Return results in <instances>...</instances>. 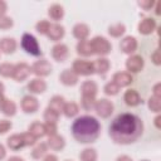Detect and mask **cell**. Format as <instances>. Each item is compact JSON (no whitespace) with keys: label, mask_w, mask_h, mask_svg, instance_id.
<instances>
[{"label":"cell","mask_w":161,"mask_h":161,"mask_svg":"<svg viewBox=\"0 0 161 161\" xmlns=\"http://www.w3.org/2000/svg\"><path fill=\"white\" fill-rule=\"evenodd\" d=\"M78 77L79 75L73 69H64L59 74V80H60L62 84L68 86V87H72V86H75L78 83Z\"/></svg>","instance_id":"obj_11"},{"label":"cell","mask_w":161,"mask_h":161,"mask_svg":"<svg viewBox=\"0 0 161 161\" xmlns=\"http://www.w3.org/2000/svg\"><path fill=\"white\" fill-rule=\"evenodd\" d=\"M44 131H45V135L47 136H53V135H57V131H58V127H57V123H50V122H45L44 123Z\"/></svg>","instance_id":"obj_40"},{"label":"cell","mask_w":161,"mask_h":161,"mask_svg":"<svg viewBox=\"0 0 161 161\" xmlns=\"http://www.w3.org/2000/svg\"><path fill=\"white\" fill-rule=\"evenodd\" d=\"M73 35L74 38H77L79 42L80 40H86L89 35V26L84 23H78L73 26Z\"/></svg>","instance_id":"obj_22"},{"label":"cell","mask_w":161,"mask_h":161,"mask_svg":"<svg viewBox=\"0 0 161 161\" xmlns=\"http://www.w3.org/2000/svg\"><path fill=\"white\" fill-rule=\"evenodd\" d=\"M39 108V102L34 96H25L21 99V109L25 113H35Z\"/></svg>","instance_id":"obj_13"},{"label":"cell","mask_w":161,"mask_h":161,"mask_svg":"<svg viewBox=\"0 0 161 161\" xmlns=\"http://www.w3.org/2000/svg\"><path fill=\"white\" fill-rule=\"evenodd\" d=\"M137 45H138V44H137L136 38H135V36H131V35L125 36V38L121 40V43H119L121 50H122L125 54H130V55L136 52Z\"/></svg>","instance_id":"obj_12"},{"label":"cell","mask_w":161,"mask_h":161,"mask_svg":"<svg viewBox=\"0 0 161 161\" xmlns=\"http://www.w3.org/2000/svg\"><path fill=\"white\" fill-rule=\"evenodd\" d=\"M116 161H132V158L130 156H127V155H121V156H118L116 158Z\"/></svg>","instance_id":"obj_50"},{"label":"cell","mask_w":161,"mask_h":161,"mask_svg":"<svg viewBox=\"0 0 161 161\" xmlns=\"http://www.w3.org/2000/svg\"><path fill=\"white\" fill-rule=\"evenodd\" d=\"M109 137L119 145H130L136 142L143 133L142 119L133 113H121L118 114L108 128Z\"/></svg>","instance_id":"obj_1"},{"label":"cell","mask_w":161,"mask_h":161,"mask_svg":"<svg viewBox=\"0 0 161 161\" xmlns=\"http://www.w3.org/2000/svg\"><path fill=\"white\" fill-rule=\"evenodd\" d=\"M28 89L33 94H40L47 91V83L42 78H34L28 83Z\"/></svg>","instance_id":"obj_16"},{"label":"cell","mask_w":161,"mask_h":161,"mask_svg":"<svg viewBox=\"0 0 161 161\" xmlns=\"http://www.w3.org/2000/svg\"><path fill=\"white\" fill-rule=\"evenodd\" d=\"M97 151L94 148H91V147H87L84 148L80 153H79V160L80 161H97Z\"/></svg>","instance_id":"obj_32"},{"label":"cell","mask_w":161,"mask_h":161,"mask_svg":"<svg viewBox=\"0 0 161 161\" xmlns=\"http://www.w3.org/2000/svg\"><path fill=\"white\" fill-rule=\"evenodd\" d=\"M93 68H94V73H98L101 75H104L106 73H108L109 68H111V63L107 58L104 57H99L98 59H96L93 62Z\"/></svg>","instance_id":"obj_20"},{"label":"cell","mask_w":161,"mask_h":161,"mask_svg":"<svg viewBox=\"0 0 161 161\" xmlns=\"http://www.w3.org/2000/svg\"><path fill=\"white\" fill-rule=\"evenodd\" d=\"M77 53L82 57H89V55H93V49H92V45H91V40H80L77 47Z\"/></svg>","instance_id":"obj_25"},{"label":"cell","mask_w":161,"mask_h":161,"mask_svg":"<svg viewBox=\"0 0 161 161\" xmlns=\"http://www.w3.org/2000/svg\"><path fill=\"white\" fill-rule=\"evenodd\" d=\"M125 31H126V26H125V24H122V23L113 24V25H111V26L108 28V34H109L111 36H113V38H119V36H122V35L125 34Z\"/></svg>","instance_id":"obj_33"},{"label":"cell","mask_w":161,"mask_h":161,"mask_svg":"<svg viewBox=\"0 0 161 161\" xmlns=\"http://www.w3.org/2000/svg\"><path fill=\"white\" fill-rule=\"evenodd\" d=\"M153 91V97H157V98H161V83H156L152 88Z\"/></svg>","instance_id":"obj_46"},{"label":"cell","mask_w":161,"mask_h":161,"mask_svg":"<svg viewBox=\"0 0 161 161\" xmlns=\"http://www.w3.org/2000/svg\"><path fill=\"white\" fill-rule=\"evenodd\" d=\"M6 10H8V5H6V3L3 1V0H0V16L5 15Z\"/></svg>","instance_id":"obj_47"},{"label":"cell","mask_w":161,"mask_h":161,"mask_svg":"<svg viewBox=\"0 0 161 161\" xmlns=\"http://www.w3.org/2000/svg\"><path fill=\"white\" fill-rule=\"evenodd\" d=\"M59 114L60 113H58L54 109H52V108L48 107L44 111V121L45 122H50V123H57L58 119H59Z\"/></svg>","instance_id":"obj_35"},{"label":"cell","mask_w":161,"mask_h":161,"mask_svg":"<svg viewBox=\"0 0 161 161\" xmlns=\"http://www.w3.org/2000/svg\"><path fill=\"white\" fill-rule=\"evenodd\" d=\"M65 161H69V160H65Z\"/></svg>","instance_id":"obj_57"},{"label":"cell","mask_w":161,"mask_h":161,"mask_svg":"<svg viewBox=\"0 0 161 161\" xmlns=\"http://www.w3.org/2000/svg\"><path fill=\"white\" fill-rule=\"evenodd\" d=\"M69 54V49L65 44L58 43L52 48V57L57 62H64Z\"/></svg>","instance_id":"obj_14"},{"label":"cell","mask_w":161,"mask_h":161,"mask_svg":"<svg viewBox=\"0 0 161 161\" xmlns=\"http://www.w3.org/2000/svg\"><path fill=\"white\" fill-rule=\"evenodd\" d=\"M94 109H96V113L102 117V118H107L112 114L113 112V103L106 98H101L98 101H96V104H94Z\"/></svg>","instance_id":"obj_6"},{"label":"cell","mask_w":161,"mask_h":161,"mask_svg":"<svg viewBox=\"0 0 161 161\" xmlns=\"http://www.w3.org/2000/svg\"><path fill=\"white\" fill-rule=\"evenodd\" d=\"M43 161H58V157L53 153H47L44 157H43Z\"/></svg>","instance_id":"obj_48"},{"label":"cell","mask_w":161,"mask_h":161,"mask_svg":"<svg viewBox=\"0 0 161 161\" xmlns=\"http://www.w3.org/2000/svg\"><path fill=\"white\" fill-rule=\"evenodd\" d=\"M72 69L78 74V75H92L94 73V68H93V63L89 60H84V59H75L73 62Z\"/></svg>","instance_id":"obj_5"},{"label":"cell","mask_w":161,"mask_h":161,"mask_svg":"<svg viewBox=\"0 0 161 161\" xmlns=\"http://www.w3.org/2000/svg\"><path fill=\"white\" fill-rule=\"evenodd\" d=\"M13 127L11 122L8 121V119H0V135H4L8 131H10Z\"/></svg>","instance_id":"obj_43"},{"label":"cell","mask_w":161,"mask_h":161,"mask_svg":"<svg viewBox=\"0 0 161 161\" xmlns=\"http://www.w3.org/2000/svg\"><path fill=\"white\" fill-rule=\"evenodd\" d=\"M21 48L30 55H34V57H39L42 55V49H40V45L36 40V38L29 33H25L23 34L21 36Z\"/></svg>","instance_id":"obj_3"},{"label":"cell","mask_w":161,"mask_h":161,"mask_svg":"<svg viewBox=\"0 0 161 161\" xmlns=\"http://www.w3.org/2000/svg\"><path fill=\"white\" fill-rule=\"evenodd\" d=\"M157 24L153 18H143L138 23V33L142 35H150L151 33L155 31Z\"/></svg>","instance_id":"obj_10"},{"label":"cell","mask_w":161,"mask_h":161,"mask_svg":"<svg viewBox=\"0 0 161 161\" xmlns=\"http://www.w3.org/2000/svg\"><path fill=\"white\" fill-rule=\"evenodd\" d=\"M126 68L128 73H138L143 68V58L137 54H132L126 60Z\"/></svg>","instance_id":"obj_8"},{"label":"cell","mask_w":161,"mask_h":161,"mask_svg":"<svg viewBox=\"0 0 161 161\" xmlns=\"http://www.w3.org/2000/svg\"><path fill=\"white\" fill-rule=\"evenodd\" d=\"M62 112L64 113L65 117L72 118V117H74V116L78 114V112H79V107H78V104H77L75 102H68V103L64 104Z\"/></svg>","instance_id":"obj_30"},{"label":"cell","mask_w":161,"mask_h":161,"mask_svg":"<svg viewBox=\"0 0 161 161\" xmlns=\"http://www.w3.org/2000/svg\"><path fill=\"white\" fill-rule=\"evenodd\" d=\"M133 78L131 75V73L128 72H117L113 74V78H112V82H114L119 88L121 87H127L132 83Z\"/></svg>","instance_id":"obj_15"},{"label":"cell","mask_w":161,"mask_h":161,"mask_svg":"<svg viewBox=\"0 0 161 161\" xmlns=\"http://www.w3.org/2000/svg\"><path fill=\"white\" fill-rule=\"evenodd\" d=\"M6 145L13 151H18V150L23 148L24 147V141H23L21 133H15V135H11L10 137H8Z\"/></svg>","instance_id":"obj_24"},{"label":"cell","mask_w":161,"mask_h":161,"mask_svg":"<svg viewBox=\"0 0 161 161\" xmlns=\"http://www.w3.org/2000/svg\"><path fill=\"white\" fill-rule=\"evenodd\" d=\"M64 104H65V102H64V98L62 96H53L50 98V101H49V106L48 107L52 108V109H54L55 112L60 113L63 111Z\"/></svg>","instance_id":"obj_28"},{"label":"cell","mask_w":161,"mask_h":161,"mask_svg":"<svg viewBox=\"0 0 161 161\" xmlns=\"http://www.w3.org/2000/svg\"><path fill=\"white\" fill-rule=\"evenodd\" d=\"M80 92H82V96L83 97H92V98H96L97 96V92H98V86L96 82L93 80H86L82 83L80 86Z\"/></svg>","instance_id":"obj_17"},{"label":"cell","mask_w":161,"mask_h":161,"mask_svg":"<svg viewBox=\"0 0 161 161\" xmlns=\"http://www.w3.org/2000/svg\"><path fill=\"white\" fill-rule=\"evenodd\" d=\"M151 60H152V62H153V64H156V65H158V64H160L161 58H160V52H158V49H156V50L153 52V54L151 55Z\"/></svg>","instance_id":"obj_45"},{"label":"cell","mask_w":161,"mask_h":161,"mask_svg":"<svg viewBox=\"0 0 161 161\" xmlns=\"http://www.w3.org/2000/svg\"><path fill=\"white\" fill-rule=\"evenodd\" d=\"M103 91H104V93L107 94V96H116V94H118V92H119V87L114 83V82H108L106 86H104V88H103Z\"/></svg>","instance_id":"obj_37"},{"label":"cell","mask_w":161,"mask_h":161,"mask_svg":"<svg viewBox=\"0 0 161 161\" xmlns=\"http://www.w3.org/2000/svg\"><path fill=\"white\" fill-rule=\"evenodd\" d=\"M49 28H50V23H49L48 20H40V21H38L36 25H35L36 31H38L39 34H43V35H47V34H48Z\"/></svg>","instance_id":"obj_38"},{"label":"cell","mask_w":161,"mask_h":161,"mask_svg":"<svg viewBox=\"0 0 161 161\" xmlns=\"http://www.w3.org/2000/svg\"><path fill=\"white\" fill-rule=\"evenodd\" d=\"M4 91H5V86L3 82H0V94H4Z\"/></svg>","instance_id":"obj_55"},{"label":"cell","mask_w":161,"mask_h":161,"mask_svg":"<svg viewBox=\"0 0 161 161\" xmlns=\"http://www.w3.org/2000/svg\"><path fill=\"white\" fill-rule=\"evenodd\" d=\"M142 161H148V160H142Z\"/></svg>","instance_id":"obj_56"},{"label":"cell","mask_w":161,"mask_h":161,"mask_svg":"<svg viewBox=\"0 0 161 161\" xmlns=\"http://www.w3.org/2000/svg\"><path fill=\"white\" fill-rule=\"evenodd\" d=\"M123 101L130 107H136L142 102L141 97H140V94L136 89H127L123 94Z\"/></svg>","instance_id":"obj_19"},{"label":"cell","mask_w":161,"mask_h":161,"mask_svg":"<svg viewBox=\"0 0 161 161\" xmlns=\"http://www.w3.org/2000/svg\"><path fill=\"white\" fill-rule=\"evenodd\" d=\"M147 106H148V108L151 109V112L158 113V112H160V109H161V98H157V97L151 96V97L148 98Z\"/></svg>","instance_id":"obj_36"},{"label":"cell","mask_w":161,"mask_h":161,"mask_svg":"<svg viewBox=\"0 0 161 161\" xmlns=\"http://www.w3.org/2000/svg\"><path fill=\"white\" fill-rule=\"evenodd\" d=\"M21 137H23V141H24V146H33L36 142V138L33 135H30L29 132L21 133Z\"/></svg>","instance_id":"obj_42"},{"label":"cell","mask_w":161,"mask_h":161,"mask_svg":"<svg viewBox=\"0 0 161 161\" xmlns=\"http://www.w3.org/2000/svg\"><path fill=\"white\" fill-rule=\"evenodd\" d=\"M94 104H96V98H92V97H83V96H82V101H80L82 108H84L86 111H91L92 108H94Z\"/></svg>","instance_id":"obj_39"},{"label":"cell","mask_w":161,"mask_h":161,"mask_svg":"<svg viewBox=\"0 0 161 161\" xmlns=\"http://www.w3.org/2000/svg\"><path fill=\"white\" fill-rule=\"evenodd\" d=\"M16 40L14 38H3L0 39V52L4 54H13L16 50Z\"/></svg>","instance_id":"obj_21"},{"label":"cell","mask_w":161,"mask_h":161,"mask_svg":"<svg viewBox=\"0 0 161 161\" xmlns=\"http://www.w3.org/2000/svg\"><path fill=\"white\" fill-rule=\"evenodd\" d=\"M6 161H24V158L19 157V156H11V157H9Z\"/></svg>","instance_id":"obj_52"},{"label":"cell","mask_w":161,"mask_h":161,"mask_svg":"<svg viewBox=\"0 0 161 161\" xmlns=\"http://www.w3.org/2000/svg\"><path fill=\"white\" fill-rule=\"evenodd\" d=\"M14 69H15V64H11V63H1L0 64V75L1 77H5V78H9L14 75Z\"/></svg>","instance_id":"obj_34"},{"label":"cell","mask_w":161,"mask_h":161,"mask_svg":"<svg viewBox=\"0 0 161 161\" xmlns=\"http://www.w3.org/2000/svg\"><path fill=\"white\" fill-rule=\"evenodd\" d=\"M31 73V68L30 65H28L26 63H18L15 64V69H14V75L13 78L16 80V82H23L25 80L29 74Z\"/></svg>","instance_id":"obj_9"},{"label":"cell","mask_w":161,"mask_h":161,"mask_svg":"<svg viewBox=\"0 0 161 161\" xmlns=\"http://www.w3.org/2000/svg\"><path fill=\"white\" fill-rule=\"evenodd\" d=\"M14 25V21L10 16L3 15L0 16V29H10Z\"/></svg>","instance_id":"obj_41"},{"label":"cell","mask_w":161,"mask_h":161,"mask_svg":"<svg viewBox=\"0 0 161 161\" xmlns=\"http://www.w3.org/2000/svg\"><path fill=\"white\" fill-rule=\"evenodd\" d=\"M28 132L30 135H33L35 138H40L45 135V131H44V123H40V122H33L30 126H29V130Z\"/></svg>","instance_id":"obj_27"},{"label":"cell","mask_w":161,"mask_h":161,"mask_svg":"<svg viewBox=\"0 0 161 161\" xmlns=\"http://www.w3.org/2000/svg\"><path fill=\"white\" fill-rule=\"evenodd\" d=\"M31 73H34L38 78L47 77L52 73V64L47 59H39L31 65Z\"/></svg>","instance_id":"obj_7"},{"label":"cell","mask_w":161,"mask_h":161,"mask_svg":"<svg viewBox=\"0 0 161 161\" xmlns=\"http://www.w3.org/2000/svg\"><path fill=\"white\" fill-rule=\"evenodd\" d=\"M101 123L93 116L78 117L72 125V135L80 143L94 142L101 133Z\"/></svg>","instance_id":"obj_2"},{"label":"cell","mask_w":161,"mask_h":161,"mask_svg":"<svg viewBox=\"0 0 161 161\" xmlns=\"http://www.w3.org/2000/svg\"><path fill=\"white\" fill-rule=\"evenodd\" d=\"M5 96L4 94H0V109H1V106H3V103H4V101H5Z\"/></svg>","instance_id":"obj_54"},{"label":"cell","mask_w":161,"mask_h":161,"mask_svg":"<svg viewBox=\"0 0 161 161\" xmlns=\"http://www.w3.org/2000/svg\"><path fill=\"white\" fill-rule=\"evenodd\" d=\"M138 5L145 10H150L155 5V1L153 0H141V1H138Z\"/></svg>","instance_id":"obj_44"},{"label":"cell","mask_w":161,"mask_h":161,"mask_svg":"<svg viewBox=\"0 0 161 161\" xmlns=\"http://www.w3.org/2000/svg\"><path fill=\"white\" fill-rule=\"evenodd\" d=\"M91 45H92V49H93V54H98L101 57H104V55L109 54L111 50H112L111 43L104 36H99V35L94 36L91 40Z\"/></svg>","instance_id":"obj_4"},{"label":"cell","mask_w":161,"mask_h":161,"mask_svg":"<svg viewBox=\"0 0 161 161\" xmlns=\"http://www.w3.org/2000/svg\"><path fill=\"white\" fill-rule=\"evenodd\" d=\"M48 147H50V150L53 151H60L64 148L65 146V141H64V137L60 136V135H53L48 138Z\"/></svg>","instance_id":"obj_23"},{"label":"cell","mask_w":161,"mask_h":161,"mask_svg":"<svg viewBox=\"0 0 161 161\" xmlns=\"http://www.w3.org/2000/svg\"><path fill=\"white\" fill-rule=\"evenodd\" d=\"M156 8H155V11H156V14L157 15H160V6H161V3L160 1H156Z\"/></svg>","instance_id":"obj_53"},{"label":"cell","mask_w":161,"mask_h":161,"mask_svg":"<svg viewBox=\"0 0 161 161\" xmlns=\"http://www.w3.org/2000/svg\"><path fill=\"white\" fill-rule=\"evenodd\" d=\"M47 151H48V145L44 143V142H40V143H38V145L33 148V151H31V157L35 158V160H39V158H42V157H44V156L47 155Z\"/></svg>","instance_id":"obj_31"},{"label":"cell","mask_w":161,"mask_h":161,"mask_svg":"<svg viewBox=\"0 0 161 161\" xmlns=\"http://www.w3.org/2000/svg\"><path fill=\"white\" fill-rule=\"evenodd\" d=\"M48 15L50 16V19L58 21L64 16V9L60 4H53L48 9Z\"/></svg>","instance_id":"obj_26"},{"label":"cell","mask_w":161,"mask_h":161,"mask_svg":"<svg viewBox=\"0 0 161 161\" xmlns=\"http://www.w3.org/2000/svg\"><path fill=\"white\" fill-rule=\"evenodd\" d=\"M5 116H9V117H11V116H14L15 113H16V104L11 101V99H9V98H5V101H4V103H3V106H1V109H0Z\"/></svg>","instance_id":"obj_29"},{"label":"cell","mask_w":161,"mask_h":161,"mask_svg":"<svg viewBox=\"0 0 161 161\" xmlns=\"http://www.w3.org/2000/svg\"><path fill=\"white\" fill-rule=\"evenodd\" d=\"M5 156H6V150H5L4 145H1V143H0V161H1V160H4V158H5Z\"/></svg>","instance_id":"obj_49"},{"label":"cell","mask_w":161,"mask_h":161,"mask_svg":"<svg viewBox=\"0 0 161 161\" xmlns=\"http://www.w3.org/2000/svg\"><path fill=\"white\" fill-rule=\"evenodd\" d=\"M65 34V30H64V26L60 25V24H50V28L48 30V38L53 42H59Z\"/></svg>","instance_id":"obj_18"},{"label":"cell","mask_w":161,"mask_h":161,"mask_svg":"<svg viewBox=\"0 0 161 161\" xmlns=\"http://www.w3.org/2000/svg\"><path fill=\"white\" fill-rule=\"evenodd\" d=\"M160 121H161V116H156L155 117V119H153V123H155V126H156V128H161V125H160Z\"/></svg>","instance_id":"obj_51"}]
</instances>
